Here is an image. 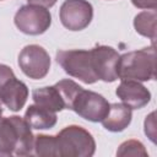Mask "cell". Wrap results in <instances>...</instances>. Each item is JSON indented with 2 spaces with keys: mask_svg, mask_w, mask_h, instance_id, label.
Instances as JSON below:
<instances>
[{
  "mask_svg": "<svg viewBox=\"0 0 157 157\" xmlns=\"http://www.w3.org/2000/svg\"><path fill=\"white\" fill-rule=\"evenodd\" d=\"M33 155L42 157H56V141L55 135L39 134L34 136Z\"/></svg>",
  "mask_w": 157,
  "mask_h": 157,
  "instance_id": "16",
  "label": "cell"
},
{
  "mask_svg": "<svg viewBox=\"0 0 157 157\" xmlns=\"http://www.w3.org/2000/svg\"><path fill=\"white\" fill-rule=\"evenodd\" d=\"M117 156H142V157H146L148 156L144 144L139 140H128V141H124L118 151H117Z\"/></svg>",
  "mask_w": 157,
  "mask_h": 157,
  "instance_id": "18",
  "label": "cell"
},
{
  "mask_svg": "<svg viewBox=\"0 0 157 157\" xmlns=\"http://www.w3.org/2000/svg\"><path fill=\"white\" fill-rule=\"evenodd\" d=\"M132 5L142 10H156L157 0H131Z\"/></svg>",
  "mask_w": 157,
  "mask_h": 157,
  "instance_id": "21",
  "label": "cell"
},
{
  "mask_svg": "<svg viewBox=\"0 0 157 157\" xmlns=\"http://www.w3.org/2000/svg\"><path fill=\"white\" fill-rule=\"evenodd\" d=\"M59 17L69 31H82L93 18V6L87 0H65L60 6Z\"/></svg>",
  "mask_w": 157,
  "mask_h": 157,
  "instance_id": "8",
  "label": "cell"
},
{
  "mask_svg": "<svg viewBox=\"0 0 157 157\" xmlns=\"http://www.w3.org/2000/svg\"><path fill=\"white\" fill-rule=\"evenodd\" d=\"M156 20L157 12L156 10H145L139 12L134 18L135 31L146 38H150L152 42L156 39Z\"/></svg>",
  "mask_w": 157,
  "mask_h": 157,
  "instance_id": "15",
  "label": "cell"
},
{
  "mask_svg": "<svg viewBox=\"0 0 157 157\" xmlns=\"http://www.w3.org/2000/svg\"><path fill=\"white\" fill-rule=\"evenodd\" d=\"M117 75L120 80L151 81L156 78V49L152 44L119 56Z\"/></svg>",
  "mask_w": 157,
  "mask_h": 157,
  "instance_id": "2",
  "label": "cell"
},
{
  "mask_svg": "<svg viewBox=\"0 0 157 157\" xmlns=\"http://www.w3.org/2000/svg\"><path fill=\"white\" fill-rule=\"evenodd\" d=\"M54 86L58 88V91L60 92V94H61V97H63V99L65 102V109H70L71 110L74 99L77 96V93L82 90V87L78 83H76L75 81L70 80V78L60 80Z\"/></svg>",
  "mask_w": 157,
  "mask_h": 157,
  "instance_id": "17",
  "label": "cell"
},
{
  "mask_svg": "<svg viewBox=\"0 0 157 157\" xmlns=\"http://www.w3.org/2000/svg\"><path fill=\"white\" fill-rule=\"evenodd\" d=\"M13 22L22 33L39 36L49 29L52 25V15L49 10L43 6L27 4L16 11Z\"/></svg>",
  "mask_w": 157,
  "mask_h": 157,
  "instance_id": "5",
  "label": "cell"
},
{
  "mask_svg": "<svg viewBox=\"0 0 157 157\" xmlns=\"http://www.w3.org/2000/svg\"><path fill=\"white\" fill-rule=\"evenodd\" d=\"M109 105L110 103L102 94L82 88L75 97L71 110L88 121L99 123L107 115Z\"/></svg>",
  "mask_w": 157,
  "mask_h": 157,
  "instance_id": "7",
  "label": "cell"
},
{
  "mask_svg": "<svg viewBox=\"0 0 157 157\" xmlns=\"http://www.w3.org/2000/svg\"><path fill=\"white\" fill-rule=\"evenodd\" d=\"M90 52L92 69L97 78L104 82H114L118 78L117 65L120 54L108 45H96Z\"/></svg>",
  "mask_w": 157,
  "mask_h": 157,
  "instance_id": "9",
  "label": "cell"
},
{
  "mask_svg": "<svg viewBox=\"0 0 157 157\" xmlns=\"http://www.w3.org/2000/svg\"><path fill=\"white\" fill-rule=\"evenodd\" d=\"M27 121L11 115L0 118V155L32 156L34 135Z\"/></svg>",
  "mask_w": 157,
  "mask_h": 157,
  "instance_id": "1",
  "label": "cell"
},
{
  "mask_svg": "<svg viewBox=\"0 0 157 157\" xmlns=\"http://www.w3.org/2000/svg\"><path fill=\"white\" fill-rule=\"evenodd\" d=\"M18 66L27 77L40 80L44 78L50 70V56L43 47L29 44L20 52Z\"/></svg>",
  "mask_w": 157,
  "mask_h": 157,
  "instance_id": "6",
  "label": "cell"
},
{
  "mask_svg": "<svg viewBox=\"0 0 157 157\" xmlns=\"http://www.w3.org/2000/svg\"><path fill=\"white\" fill-rule=\"evenodd\" d=\"M32 99L36 104L42 105L54 113L61 112L65 109V102H64L60 92L58 91V88L54 85L33 90Z\"/></svg>",
  "mask_w": 157,
  "mask_h": 157,
  "instance_id": "14",
  "label": "cell"
},
{
  "mask_svg": "<svg viewBox=\"0 0 157 157\" xmlns=\"http://www.w3.org/2000/svg\"><path fill=\"white\" fill-rule=\"evenodd\" d=\"M23 119L32 129L47 130V129H52L56 124L58 117L56 113L34 103L27 108Z\"/></svg>",
  "mask_w": 157,
  "mask_h": 157,
  "instance_id": "13",
  "label": "cell"
},
{
  "mask_svg": "<svg viewBox=\"0 0 157 157\" xmlns=\"http://www.w3.org/2000/svg\"><path fill=\"white\" fill-rule=\"evenodd\" d=\"M0 1H1V0H0Z\"/></svg>",
  "mask_w": 157,
  "mask_h": 157,
  "instance_id": "24",
  "label": "cell"
},
{
  "mask_svg": "<svg viewBox=\"0 0 157 157\" xmlns=\"http://www.w3.org/2000/svg\"><path fill=\"white\" fill-rule=\"evenodd\" d=\"M56 1L58 0H27V2L31 5H38V6H43L45 9L54 6L56 4Z\"/></svg>",
  "mask_w": 157,
  "mask_h": 157,
  "instance_id": "22",
  "label": "cell"
},
{
  "mask_svg": "<svg viewBox=\"0 0 157 157\" xmlns=\"http://www.w3.org/2000/svg\"><path fill=\"white\" fill-rule=\"evenodd\" d=\"M56 63L71 77L78 78L83 83L92 85L98 81L91 61V52L85 49L58 50Z\"/></svg>",
  "mask_w": 157,
  "mask_h": 157,
  "instance_id": "4",
  "label": "cell"
},
{
  "mask_svg": "<svg viewBox=\"0 0 157 157\" xmlns=\"http://www.w3.org/2000/svg\"><path fill=\"white\" fill-rule=\"evenodd\" d=\"M131 119L132 112L128 105L124 103H113L109 105V110L101 123L105 130L120 132L130 125Z\"/></svg>",
  "mask_w": 157,
  "mask_h": 157,
  "instance_id": "12",
  "label": "cell"
},
{
  "mask_svg": "<svg viewBox=\"0 0 157 157\" xmlns=\"http://www.w3.org/2000/svg\"><path fill=\"white\" fill-rule=\"evenodd\" d=\"M56 157H91L96 141L90 131L78 125H69L55 135Z\"/></svg>",
  "mask_w": 157,
  "mask_h": 157,
  "instance_id": "3",
  "label": "cell"
},
{
  "mask_svg": "<svg viewBox=\"0 0 157 157\" xmlns=\"http://www.w3.org/2000/svg\"><path fill=\"white\" fill-rule=\"evenodd\" d=\"M28 98V87L27 85L13 77L10 80L5 87L0 91V99L2 101L4 105H6L12 112H20Z\"/></svg>",
  "mask_w": 157,
  "mask_h": 157,
  "instance_id": "11",
  "label": "cell"
},
{
  "mask_svg": "<svg viewBox=\"0 0 157 157\" xmlns=\"http://www.w3.org/2000/svg\"><path fill=\"white\" fill-rule=\"evenodd\" d=\"M145 134L150 137L152 142H155L156 137V130H155V112H152L150 115L145 119Z\"/></svg>",
  "mask_w": 157,
  "mask_h": 157,
  "instance_id": "20",
  "label": "cell"
},
{
  "mask_svg": "<svg viewBox=\"0 0 157 157\" xmlns=\"http://www.w3.org/2000/svg\"><path fill=\"white\" fill-rule=\"evenodd\" d=\"M2 113H4V103H2V101L0 99V118L2 117Z\"/></svg>",
  "mask_w": 157,
  "mask_h": 157,
  "instance_id": "23",
  "label": "cell"
},
{
  "mask_svg": "<svg viewBox=\"0 0 157 157\" xmlns=\"http://www.w3.org/2000/svg\"><path fill=\"white\" fill-rule=\"evenodd\" d=\"M115 94L130 109H141L151 101V92L140 81L135 80H121Z\"/></svg>",
  "mask_w": 157,
  "mask_h": 157,
  "instance_id": "10",
  "label": "cell"
},
{
  "mask_svg": "<svg viewBox=\"0 0 157 157\" xmlns=\"http://www.w3.org/2000/svg\"><path fill=\"white\" fill-rule=\"evenodd\" d=\"M13 77H16V76H15L12 69H11L10 66L5 65V64H0V91H1V90L5 87V85H6L10 80H12Z\"/></svg>",
  "mask_w": 157,
  "mask_h": 157,
  "instance_id": "19",
  "label": "cell"
}]
</instances>
